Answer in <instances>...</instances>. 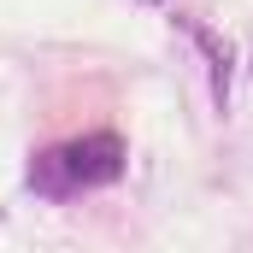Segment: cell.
Returning a JSON list of instances; mask_svg holds the SVG:
<instances>
[{"label":"cell","instance_id":"cell-1","mask_svg":"<svg viewBox=\"0 0 253 253\" xmlns=\"http://www.w3.org/2000/svg\"><path fill=\"white\" fill-rule=\"evenodd\" d=\"M118 171H124V141H118L112 129H100V135H77V141H65V147H47V153L30 165V183L47 194V200H65V194L118 183Z\"/></svg>","mask_w":253,"mask_h":253}]
</instances>
